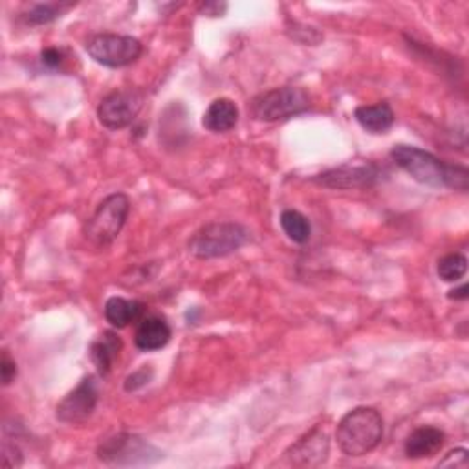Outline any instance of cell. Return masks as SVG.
Here are the masks:
<instances>
[{
	"instance_id": "obj_1",
	"label": "cell",
	"mask_w": 469,
	"mask_h": 469,
	"mask_svg": "<svg viewBox=\"0 0 469 469\" xmlns=\"http://www.w3.org/2000/svg\"><path fill=\"white\" fill-rule=\"evenodd\" d=\"M393 162L413 180L429 188H447L467 191L469 173L462 166H451L436 158L434 154L414 145H394L391 150Z\"/></svg>"
},
{
	"instance_id": "obj_2",
	"label": "cell",
	"mask_w": 469,
	"mask_h": 469,
	"mask_svg": "<svg viewBox=\"0 0 469 469\" xmlns=\"http://www.w3.org/2000/svg\"><path fill=\"white\" fill-rule=\"evenodd\" d=\"M336 438L347 456H365L383 438V418L374 407H356L342 418Z\"/></svg>"
},
{
	"instance_id": "obj_3",
	"label": "cell",
	"mask_w": 469,
	"mask_h": 469,
	"mask_svg": "<svg viewBox=\"0 0 469 469\" xmlns=\"http://www.w3.org/2000/svg\"><path fill=\"white\" fill-rule=\"evenodd\" d=\"M250 240V231L239 222H211L200 228L189 240V251L197 259H220L239 251Z\"/></svg>"
},
{
	"instance_id": "obj_4",
	"label": "cell",
	"mask_w": 469,
	"mask_h": 469,
	"mask_svg": "<svg viewBox=\"0 0 469 469\" xmlns=\"http://www.w3.org/2000/svg\"><path fill=\"white\" fill-rule=\"evenodd\" d=\"M130 213V200L123 193H114L107 197L94 215L85 224V239L96 246L105 248L116 240L121 233Z\"/></svg>"
},
{
	"instance_id": "obj_5",
	"label": "cell",
	"mask_w": 469,
	"mask_h": 469,
	"mask_svg": "<svg viewBox=\"0 0 469 469\" xmlns=\"http://www.w3.org/2000/svg\"><path fill=\"white\" fill-rule=\"evenodd\" d=\"M311 105V97L304 88L280 87L259 94L251 101V116L257 121H280L306 112Z\"/></svg>"
},
{
	"instance_id": "obj_6",
	"label": "cell",
	"mask_w": 469,
	"mask_h": 469,
	"mask_svg": "<svg viewBox=\"0 0 469 469\" xmlns=\"http://www.w3.org/2000/svg\"><path fill=\"white\" fill-rule=\"evenodd\" d=\"M162 456L160 449L130 433H119L97 447V458L108 465H148Z\"/></svg>"
},
{
	"instance_id": "obj_7",
	"label": "cell",
	"mask_w": 469,
	"mask_h": 469,
	"mask_svg": "<svg viewBox=\"0 0 469 469\" xmlns=\"http://www.w3.org/2000/svg\"><path fill=\"white\" fill-rule=\"evenodd\" d=\"M88 56L107 68H125L136 63L143 54V45L130 36L97 34L85 45Z\"/></svg>"
},
{
	"instance_id": "obj_8",
	"label": "cell",
	"mask_w": 469,
	"mask_h": 469,
	"mask_svg": "<svg viewBox=\"0 0 469 469\" xmlns=\"http://www.w3.org/2000/svg\"><path fill=\"white\" fill-rule=\"evenodd\" d=\"M145 96L139 90H117L103 97L97 107V119L108 130H121L134 123L143 108Z\"/></svg>"
},
{
	"instance_id": "obj_9",
	"label": "cell",
	"mask_w": 469,
	"mask_h": 469,
	"mask_svg": "<svg viewBox=\"0 0 469 469\" xmlns=\"http://www.w3.org/2000/svg\"><path fill=\"white\" fill-rule=\"evenodd\" d=\"M97 400H99V387L94 376H87L81 380V383L70 391L57 405V418L65 423H83L87 422L96 407H97Z\"/></svg>"
},
{
	"instance_id": "obj_10",
	"label": "cell",
	"mask_w": 469,
	"mask_h": 469,
	"mask_svg": "<svg viewBox=\"0 0 469 469\" xmlns=\"http://www.w3.org/2000/svg\"><path fill=\"white\" fill-rule=\"evenodd\" d=\"M331 440L327 431H323L321 427H314L302 434L295 444H291L284 456L291 465L297 467H318L327 462Z\"/></svg>"
},
{
	"instance_id": "obj_11",
	"label": "cell",
	"mask_w": 469,
	"mask_h": 469,
	"mask_svg": "<svg viewBox=\"0 0 469 469\" xmlns=\"http://www.w3.org/2000/svg\"><path fill=\"white\" fill-rule=\"evenodd\" d=\"M378 178L380 169L374 164H347L318 175L314 182L327 189H363L374 186Z\"/></svg>"
},
{
	"instance_id": "obj_12",
	"label": "cell",
	"mask_w": 469,
	"mask_h": 469,
	"mask_svg": "<svg viewBox=\"0 0 469 469\" xmlns=\"http://www.w3.org/2000/svg\"><path fill=\"white\" fill-rule=\"evenodd\" d=\"M173 331L166 318L162 316H143L138 321V329L134 334V343L143 352L162 351L171 342Z\"/></svg>"
},
{
	"instance_id": "obj_13",
	"label": "cell",
	"mask_w": 469,
	"mask_h": 469,
	"mask_svg": "<svg viewBox=\"0 0 469 469\" xmlns=\"http://www.w3.org/2000/svg\"><path fill=\"white\" fill-rule=\"evenodd\" d=\"M444 442H445L444 431L433 425H422L407 436L403 449L409 458L422 460V458L434 456L442 449Z\"/></svg>"
},
{
	"instance_id": "obj_14",
	"label": "cell",
	"mask_w": 469,
	"mask_h": 469,
	"mask_svg": "<svg viewBox=\"0 0 469 469\" xmlns=\"http://www.w3.org/2000/svg\"><path fill=\"white\" fill-rule=\"evenodd\" d=\"M145 304L139 301H128L123 297H110L105 302V320L114 329H127L130 323H138L143 318Z\"/></svg>"
},
{
	"instance_id": "obj_15",
	"label": "cell",
	"mask_w": 469,
	"mask_h": 469,
	"mask_svg": "<svg viewBox=\"0 0 469 469\" xmlns=\"http://www.w3.org/2000/svg\"><path fill=\"white\" fill-rule=\"evenodd\" d=\"M237 123H239V108L228 97L215 99L208 107V110L204 112V117H202V125L209 132H215V134L229 132L231 128H235Z\"/></svg>"
},
{
	"instance_id": "obj_16",
	"label": "cell",
	"mask_w": 469,
	"mask_h": 469,
	"mask_svg": "<svg viewBox=\"0 0 469 469\" xmlns=\"http://www.w3.org/2000/svg\"><path fill=\"white\" fill-rule=\"evenodd\" d=\"M354 117L360 127L371 134H385L394 125V110L389 103L382 101L376 105H362L354 110Z\"/></svg>"
},
{
	"instance_id": "obj_17",
	"label": "cell",
	"mask_w": 469,
	"mask_h": 469,
	"mask_svg": "<svg viewBox=\"0 0 469 469\" xmlns=\"http://www.w3.org/2000/svg\"><path fill=\"white\" fill-rule=\"evenodd\" d=\"M121 347H123V343H121L119 336L114 334V332H105L97 342L92 343L90 358H92L99 374L105 376V374L110 372L114 362L119 356Z\"/></svg>"
},
{
	"instance_id": "obj_18",
	"label": "cell",
	"mask_w": 469,
	"mask_h": 469,
	"mask_svg": "<svg viewBox=\"0 0 469 469\" xmlns=\"http://www.w3.org/2000/svg\"><path fill=\"white\" fill-rule=\"evenodd\" d=\"M280 228L284 231V235L295 242V244H306L311 237V226L310 220L295 211V209H286L280 215Z\"/></svg>"
},
{
	"instance_id": "obj_19",
	"label": "cell",
	"mask_w": 469,
	"mask_h": 469,
	"mask_svg": "<svg viewBox=\"0 0 469 469\" xmlns=\"http://www.w3.org/2000/svg\"><path fill=\"white\" fill-rule=\"evenodd\" d=\"M70 8H74L72 3H41L32 6L26 14H25V21L32 26H43V25H50L56 19L63 17Z\"/></svg>"
},
{
	"instance_id": "obj_20",
	"label": "cell",
	"mask_w": 469,
	"mask_h": 469,
	"mask_svg": "<svg viewBox=\"0 0 469 469\" xmlns=\"http://www.w3.org/2000/svg\"><path fill=\"white\" fill-rule=\"evenodd\" d=\"M467 271V259L462 253H449L438 260V277L445 282L460 280Z\"/></svg>"
},
{
	"instance_id": "obj_21",
	"label": "cell",
	"mask_w": 469,
	"mask_h": 469,
	"mask_svg": "<svg viewBox=\"0 0 469 469\" xmlns=\"http://www.w3.org/2000/svg\"><path fill=\"white\" fill-rule=\"evenodd\" d=\"M150 378H152V369L143 367V369H139V371L132 372V374L125 380V391H128V393L138 391V389L145 387V385L148 383V380H150Z\"/></svg>"
},
{
	"instance_id": "obj_22",
	"label": "cell",
	"mask_w": 469,
	"mask_h": 469,
	"mask_svg": "<svg viewBox=\"0 0 469 469\" xmlns=\"http://www.w3.org/2000/svg\"><path fill=\"white\" fill-rule=\"evenodd\" d=\"M23 464V454L17 445L5 442L3 445V465L5 467H19Z\"/></svg>"
},
{
	"instance_id": "obj_23",
	"label": "cell",
	"mask_w": 469,
	"mask_h": 469,
	"mask_svg": "<svg viewBox=\"0 0 469 469\" xmlns=\"http://www.w3.org/2000/svg\"><path fill=\"white\" fill-rule=\"evenodd\" d=\"M0 374H3V383L8 387L15 376H17V365L15 362L10 358L8 352L3 354V363H0Z\"/></svg>"
},
{
	"instance_id": "obj_24",
	"label": "cell",
	"mask_w": 469,
	"mask_h": 469,
	"mask_svg": "<svg viewBox=\"0 0 469 469\" xmlns=\"http://www.w3.org/2000/svg\"><path fill=\"white\" fill-rule=\"evenodd\" d=\"M41 61L43 65H46L48 68H59L65 63V54L59 48H46L41 54Z\"/></svg>"
},
{
	"instance_id": "obj_25",
	"label": "cell",
	"mask_w": 469,
	"mask_h": 469,
	"mask_svg": "<svg viewBox=\"0 0 469 469\" xmlns=\"http://www.w3.org/2000/svg\"><path fill=\"white\" fill-rule=\"evenodd\" d=\"M447 460H454V465H458V464H465L467 462V451L465 449H454V451H451V453H447V458L445 460H442V464L444 462H447Z\"/></svg>"
},
{
	"instance_id": "obj_26",
	"label": "cell",
	"mask_w": 469,
	"mask_h": 469,
	"mask_svg": "<svg viewBox=\"0 0 469 469\" xmlns=\"http://www.w3.org/2000/svg\"><path fill=\"white\" fill-rule=\"evenodd\" d=\"M449 299H467V286L465 284H462V286H458V288H454V290H451L449 291Z\"/></svg>"
}]
</instances>
